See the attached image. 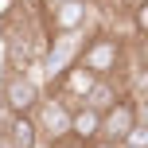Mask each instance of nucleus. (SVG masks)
Returning a JSON list of instances; mask_svg holds the SVG:
<instances>
[{
  "label": "nucleus",
  "mask_w": 148,
  "mask_h": 148,
  "mask_svg": "<svg viewBox=\"0 0 148 148\" xmlns=\"http://www.w3.org/2000/svg\"><path fill=\"white\" fill-rule=\"evenodd\" d=\"M4 140H8V148H35L39 133H35V125H31V117H16Z\"/></svg>",
  "instance_id": "nucleus-10"
},
{
  "label": "nucleus",
  "mask_w": 148,
  "mask_h": 148,
  "mask_svg": "<svg viewBox=\"0 0 148 148\" xmlns=\"http://www.w3.org/2000/svg\"><path fill=\"white\" fill-rule=\"evenodd\" d=\"M86 148H117V144H105V140H94V144H86Z\"/></svg>",
  "instance_id": "nucleus-15"
},
{
  "label": "nucleus",
  "mask_w": 148,
  "mask_h": 148,
  "mask_svg": "<svg viewBox=\"0 0 148 148\" xmlns=\"http://www.w3.org/2000/svg\"><path fill=\"white\" fill-rule=\"evenodd\" d=\"M78 51H82V39H78V35H55L51 47H47V55H43V70H47V78L59 82L62 74L78 62Z\"/></svg>",
  "instance_id": "nucleus-5"
},
{
  "label": "nucleus",
  "mask_w": 148,
  "mask_h": 148,
  "mask_svg": "<svg viewBox=\"0 0 148 148\" xmlns=\"http://www.w3.org/2000/svg\"><path fill=\"white\" fill-rule=\"evenodd\" d=\"M12 121H16V113L4 105V97H0V140L8 136V129H12Z\"/></svg>",
  "instance_id": "nucleus-13"
},
{
  "label": "nucleus",
  "mask_w": 148,
  "mask_h": 148,
  "mask_svg": "<svg viewBox=\"0 0 148 148\" xmlns=\"http://www.w3.org/2000/svg\"><path fill=\"white\" fill-rule=\"evenodd\" d=\"M97 125H101V117H97V113H90L86 105L70 109V136H74V140L94 144V140H97Z\"/></svg>",
  "instance_id": "nucleus-8"
},
{
  "label": "nucleus",
  "mask_w": 148,
  "mask_h": 148,
  "mask_svg": "<svg viewBox=\"0 0 148 148\" xmlns=\"http://www.w3.org/2000/svg\"><path fill=\"white\" fill-rule=\"evenodd\" d=\"M94 82H97L94 74H90V70H82L78 62H74V66L62 74L59 82H55V90H59V97H78V101H86V94L94 90Z\"/></svg>",
  "instance_id": "nucleus-7"
},
{
  "label": "nucleus",
  "mask_w": 148,
  "mask_h": 148,
  "mask_svg": "<svg viewBox=\"0 0 148 148\" xmlns=\"http://www.w3.org/2000/svg\"><path fill=\"white\" fill-rule=\"evenodd\" d=\"M140 121V105H136V97H129V94H121L117 101L109 105V109L101 113V125H97V140H105V144H121L129 136V129Z\"/></svg>",
  "instance_id": "nucleus-2"
},
{
  "label": "nucleus",
  "mask_w": 148,
  "mask_h": 148,
  "mask_svg": "<svg viewBox=\"0 0 148 148\" xmlns=\"http://www.w3.org/2000/svg\"><path fill=\"white\" fill-rule=\"evenodd\" d=\"M86 16H90L86 0H62V4L51 8V27H55V35H78Z\"/></svg>",
  "instance_id": "nucleus-6"
},
{
  "label": "nucleus",
  "mask_w": 148,
  "mask_h": 148,
  "mask_svg": "<svg viewBox=\"0 0 148 148\" xmlns=\"http://www.w3.org/2000/svg\"><path fill=\"white\" fill-rule=\"evenodd\" d=\"M117 97H121V90L113 86L109 78H97V82H94V90H90V94H86V101H82V105H86L90 113H97V117H101V113L109 109V105L117 101Z\"/></svg>",
  "instance_id": "nucleus-9"
},
{
  "label": "nucleus",
  "mask_w": 148,
  "mask_h": 148,
  "mask_svg": "<svg viewBox=\"0 0 148 148\" xmlns=\"http://www.w3.org/2000/svg\"><path fill=\"white\" fill-rule=\"evenodd\" d=\"M31 125H35V133H47V140H59L70 133V105L62 97H39Z\"/></svg>",
  "instance_id": "nucleus-3"
},
{
  "label": "nucleus",
  "mask_w": 148,
  "mask_h": 148,
  "mask_svg": "<svg viewBox=\"0 0 148 148\" xmlns=\"http://www.w3.org/2000/svg\"><path fill=\"white\" fill-rule=\"evenodd\" d=\"M0 97H4V105L16 113V117H27V113L35 109V101H39V86L27 78V74L12 70V74L4 78V90H0Z\"/></svg>",
  "instance_id": "nucleus-4"
},
{
  "label": "nucleus",
  "mask_w": 148,
  "mask_h": 148,
  "mask_svg": "<svg viewBox=\"0 0 148 148\" xmlns=\"http://www.w3.org/2000/svg\"><path fill=\"white\" fill-rule=\"evenodd\" d=\"M51 148H86L82 140H74V136L66 133V136H59V140H51Z\"/></svg>",
  "instance_id": "nucleus-14"
},
{
  "label": "nucleus",
  "mask_w": 148,
  "mask_h": 148,
  "mask_svg": "<svg viewBox=\"0 0 148 148\" xmlns=\"http://www.w3.org/2000/svg\"><path fill=\"white\" fill-rule=\"evenodd\" d=\"M121 148H148V129L140 125V121H136V125L129 129V136L121 140Z\"/></svg>",
  "instance_id": "nucleus-11"
},
{
  "label": "nucleus",
  "mask_w": 148,
  "mask_h": 148,
  "mask_svg": "<svg viewBox=\"0 0 148 148\" xmlns=\"http://www.w3.org/2000/svg\"><path fill=\"white\" fill-rule=\"evenodd\" d=\"M121 55H125L121 39L109 35V31H101V35H94L90 43H82V51H78V66L90 70L94 78H109V74L121 66Z\"/></svg>",
  "instance_id": "nucleus-1"
},
{
  "label": "nucleus",
  "mask_w": 148,
  "mask_h": 148,
  "mask_svg": "<svg viewBox=\"0 0 148 148\" xmlns=\"http://www.w3.org/2000/svg\"><path fill=\"white\" fill-rule=\"evenodd\" d=\"M133 27H136V35L148 31V4H133Z\"/></svg>",
  "instance_id": "nucleus-12"
}]
</instances>
